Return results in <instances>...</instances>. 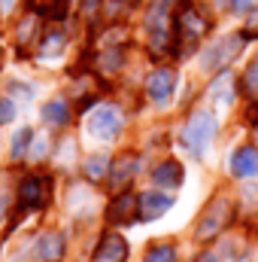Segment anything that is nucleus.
<instances>
[{"label": "nucleus", "mask_w": 258, "mask_h": 262, "mask_svg": "<svg viewBox=\"0 0 258 262\" xmlns=\"http://www.w3.org/2000/svg\"><path fill=\"white\" fill-rule=\"evenodd\" d=\"M207 28H210V18L197 6H192L189 0H183V6L173 18V49H176V55H192L194 46L200 43V37L207 34Z\"/></svg>", "instance_id": "f257e3e1"}, {"label": "nucleus", "mask_w": 258, "mask_h": 262, "mask_svg": "<svg viewBox=\"0 0 258 262\" xmlns=\"http://www.w3.org/2000/svg\"><path fill=\"white\" fill-rule=\"evenodd\" d=\"M213 134H216V116H213L210 110H194L192 116H189V122H186L183 143L192 149L194 156H200V152L210 146Z\"/></svg>", "instance_id": "f03ea898"}, {"label": "nucleus", "mask_w": 258, "mask_h": 262, "mask_svg": "<svg viewBox=\"0 0 258 262\" xmlns=\"http://www.w3.org/2000/svg\"><path fill=\"white\" fill-rule=\"evenodd\" d=\"M231 201L228 198H216L213 204H210V210L200 216V223H197V238L200 241H207V238H216L225 226H228V220H231Z\"/></svg>", "instance_id": "7ed1b4c3"}, {"label": "nucleus", "mask_w": 258, "mask_h": 262, "mask_svg": "<svg viewBox=\"0 0 258 262\" xmlns=\"http://www.w3.org/2000/svg\"><path fill=\"white\" fill-rule=\"evenodd\" d=\"M88 134L97 137V140H113L119 131H122V113L116 107H97L91 116H88Z\"/></svg>", "instance_id": "20e7f679"}, {"label": "nucleus", "mask_w": 258, "mask_h": 262, "mask_svg": "<svg viewBox=\"0 0 258 262\" xmlns=\"http://www.w3.org/2000/svg\"><path fill=\"white\" fill-rule=\"evenodd\" d=\"M243 49V37L240 34H231V37H219L216 43H210L207 55H203V67L207 70H216V67H225L228 61L237 58V52Z\"/></svg>", "instance_id": "39448f33"}, {"label": "nucleus", "mask_w": 258, "mask_h": 262, "mask_svg": "<svg viewBox=\"0 0 258 262\" xmlns=\"http://www.w3.org/2000/svg\"><path fill=\"white\" fill-rule=\"evenodd\" d=\"M173 85H176V73H173V67H158V70H152L149 79H146V95H149L152 104L164 107V104L173 98Z\"/></svg>", "instance_id": "423d86ee"}, {"label": "nucleus", "mask_w": 258, "mask_h": 262, "mask_svg": "<svg viewBox=\"0 0 258 262\" xmlns=\"http://www.w3.org/2000/svg\"><path fill=\"white\" fill-rule=\"evenodd\" d=\"M49 180L43 177H24L21 186H18V207L21 210H40L46 201H49Z\"/></svg>", "instance_id": "0eeeda50"}, {"label": "nucleus", "mask_w": 258, "mask_h": 262, "mask_svg": "<svg viewBox=\"0 0 258 262\" xmlns=\"http://www.w3.org/2000/svg\"><path fill=\"white\" fill-rule=\"evenodd\" d=\"M107 216H110V223H116V226H128V223H134V220L140 216V198L134 195V192L116 195L113 204H110V210H107Z\"/></svg>", "instance_id": "6e6552de"}, {"label": "nucleus", "mask_w": 258, "mask_h": 262, "mask_svg": "<svg viewBox=\"0 0 258 262\" xmlns=\"http://www.w3.org/2000/svg\"><path fill=\"white\" fill-rule=\"evenodd\" d=\"M125 256H128V244L116 232L104 235L100 244H97V250H94V262H125Z\"/></svg>", "instance_id": "1a4fd4ad"}, {"label": "nucleus", "mask_w": 258, "mask_h": 262, "mask_svg": "<svg viewBox=\"0 0 258 262\" xmlns=\"http://www.w3.org/2000/svg\"><path fill=\"white\" fill-rule=\"evenodd\" d=\"M231 101H234V76L228 70H222L216 76V82L210 85V104L219 107V110H228Z\"/></svg>", "instance_id": "9d476101"}, {"label": "nucleus", "mask_w": 258, "mask_h": 262, "mask_svg": "<svg viewBox=\"0 0 258 262\" xmlns=\"http://www.w3.org/2000/svg\"><path fill=\"white\" fill-rule=\"evenodd\" d=\"M231 174L234 177H255L258 174V146H240L231 156Z\"/></svg>", "instance_id": "9b49d317"}, {"label": "nucleus", "mask_w": 258, "mask_h": 262, "mask_svg": "<svg viewBox=\"0 0 258 262\" xmlns=\"http://www.w3.org/2000/svg\"><path fill=\"white\" fill-rule=\"evenodd\" d=\"M173 207V198L161 195V192H143L140 195V220H158L161 213H167Z\"/></svg>", "instance_id": "f8f14e48"}, {"label": "nucleus", "mask_w": 258, "mask_h": 262, "mask_svg": "<svg viewBox=\"0 0 258 262\" xmlns=\"http://www.w3.org/2000/svg\"><path fill=\"white\" fill-rule=\"evenodd\" d=\"M37 256L43 262H58L64 256V238H61L58 232L40 235V241H37Z\"/></svg>", "instance_id": "ddd939ff"}, {"label": "nucleus", "mask_w": 258, "mask_h": 262, "mask_svg": "<svg viewBox=\"0 0 258 262\" xmlns=\"http://www.w3.org/2000/svg\"><path fill=\"white\" fill-rule=\"evenodd\" d=\"M152 177H155V183H161L167 189H176V186H183V165L176 159H167L152 171Z\"/></svg>", "instance_id": "4468645a"}, {"label": "nucleus", "mask_w": 258, "mask_h": 262, "mask_svg": "<svg viewBox=\"0 0 258 262\" xmlns=\"http://www.w3.org/2000/svg\"><path fill=\"white\" fill-rule=\"evenodd\" d=\"M70 116L73 113H70V104H67L64 98H52V101L43 104V119L52 122V125H67Z\"/></svg>", "instance_id": "2eb2a0df"}, {"label": "nucleus", "mask_w": 258, "mask_h": 262, "mask_svg": "<svg viewBox=\"0 0 258 262\" xmlns=\"http://www.w3.org/2000/svg\"><path fill=\"white\" fill-rule=\"evenodd\" d=\"M134 171H137V159H134V156H119V159H113L110 177H113V183L125 186L131 177H134Z\"/></svg>", "instance_id": "dca6fc26"}, {"label": "nucleus", "mask_w": 258, "mask_h": 262, "mask_svg": "<svg viewBox=\"0 0 258 262\" xmlns=\"http://www.w3.org/2000/svg\"><path fill=\"white\" fill-rule=\"evenodd\" d=\"M97 67L104 70V73H119L122 67H125V49H104L100 52V58H97Z\"/></svg>", "instance_id": "f3484780"}, {"label": "nucleus", "mask_w": 258, "mask_h": 262, "mask_svg": "<svg viewBox=\"0 0 258 262\" xmlns=\"http://www.w3.org/2000/svg\"><path fill=\"white\" fill-rule=\"evenodd\" d=\"M143 262H176V247L173 244H149Z\"/></svg>", "instance_id": "a211bd4d"}, {"label": "nucleus", "mask_w": 258, "mask_h": 262, "mask_svg": "<svg viewBox=\"0 0 258 262\" xmlns=\"http://www.w3.org/2000/svg\"><path fill=\"white\" fill-rule=\"evenodd\" d=\"M64 43H67L64 34L52 31V34H46V40H40V55H58L64 49Z\"/></svg>", "instance_id": "6ab92c4d"}, {"label": "nucleus", "mask_w": 258, "mask_h": 262, "mask_svg": "<svg viewBox=\"0 0 258 262\" xmlns=\"http://www.w3.org/2000/svg\"><path fill=\"white\" fill-rule=\"evenodd\" d=\"M34 143V131L31 128H21L15 137H12V156L15 159H24V152H28V146Z\"/></svg>", "instance_id": "aec40b11"}, {"label": "nucleus", "mask_w": 258, "mask_h": 262, "mask_svg": "<svg viewBox=\"0 0 258 262\" xmlns=\"http://www.w3.org/2000/svg\"><path fill=\"white\" fill-rule=\"evenodd\" d=\"M243 92H246L249 98H258V58L249 64L246 76H243Z\"/></svg>", "instance_id": "412c9836"}, {"label": "nucleus", "mask_w": 258, "mask_h": 262, "mask_svg": "<svg viewBox=\"0 0 258 262\" xmlns=\"http://www.w3.org/2000/svg\"><path fill=\"white\" fill-rule=\"evenodd\" d=\"M34 31H37V15H28V18L18 25V43H21V46L31 43V40H34Z\"/></svg>", "instance_id": "4be33fe9"}, {"label": "nucleus", "mask_w": 258, "mask_h": 262, "mask_svg": "<svg viewBox=\"0 0 258 262\" xmlns=\"http://www.w3.org/2000/svg\"><path fill=\"white\" fill-rule=\"evenodd\" d=\"M104 168H107V156H91V162L85 165V174H88L91 180H100Z\"/></svg>", "instance_id": "5701e85b"}, {"label": "nucleus", "mask_w": 258, "mask_h": 262, "mask_svg": "<svg viewBox=\"0 0 258 262\" xmlns=\"http://www.w3.org/2000/svg\"><path fill=\"white\" fill-rule=\"evenodd\" d=\"M12 116H15V110H12V104H9V101H0V125H3V122H9Z\"/></svg>", "instance_id": "b1692460"}, {"label": "nucleus", "mask_w": 258, "mask_h": 262, "mask_svg": "<svg viewBox=\"0 0 258 262\" xmlns=\"http://www.w3.org/2000/svg\"><path fill=\"white\" fill-rule=\"evenodd\" d=\"M231 6H234V12H246L255 6V0H231Z\"/></svg>", "instance_id": "393cba45"}, {"label": "nucleus", "mask_w": 258, "mask_h": 262, "mask_svg": "<svg viewBox=\"0 0 258 262\" xmlns=\"http://www.w3.org/2000/svg\"><path fill=\"white\" fill-rule=\"evenodd\" d=\"M194 262H219V259H216L213 253H203V256H197V259H194Z\"/></svg>", "instance_id": "a878e982"}, {"label": "nucleus", "mask_w": 258, "mask_h": 262, "mask_svg": "<svg viewBox=\"0 0 258 262\" xmlns=\"http://www.w3.org/2000/svg\"><path fill=\"white\" fill-rule=\"evenodd\" d=\"M249 31H258V12L249 18Z\"/></svg>", "instance_id": "bb28decb"}, {"label": "nucleus", "mask_w": 258, "mask_h": 262, "mask_svg": "<svg viewBox=\"0 0 258 262\" xmlns=\"http://www.w3.org/2000/svg\"><path fill=\"white\" fill-rule=\"evenodd\" d=\"M0 64H3V49H0Z\"/></svg>", "instance_id": "cd10ccee"}]
</instances>
